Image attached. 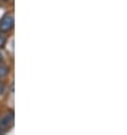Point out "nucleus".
<instances>
[{
	"label": "nucleus",
	"mask_w": 127,
	"mask_h": 135,
	"mask_svg": "<svg viewBox=\"0 0 127 135\" xmlns=\"http://www.w3.org/2000/svg\"><path fill=\"white\" fill-rule=\"evenodd\" d=\"M2 1H8V0H2Z\"/></svg>",
	"instance_id": "0eeeda50"
},
{
	"label": "nucleus",
	"mask_w": 127,
	"mask_h": 135,
	"mask_svg": "<svg viewBox=\"0 0 127 135\" xmlns=\"http://www.w3.org/2000/svg\"><path fill=\"white\" fill-rule=\"evenodd\" d=\"M9 72H10L9 66H7L6 64H2V61H0V80L8 76Z\"/></svg>",
	"instance_id": "7ed1b4c3"
},
{
	"label": "nucleus",
	"mask_w": 127,
	"mask_h": 135,
	"mask_svg": "<svg viewBox=\"0 0 127 135\" xmlns=\"http://www.w3.org/2000/svg\"><path fill=\"white\" fill-rule=\"evenodd\" d=\"M14 123H15V116L13 111H9L6 115H3L2 118L0 119V134L8 133L14 127Z\"/></svg>",
	"instance_id": "f257e3e1"
},
{
	"label": "nucleus",
	"mask_w": 127,
	"mask_h": 135,
	"mask_svg": "<svg viewBox=\"0 0 127 135\" xmlns=\"http://www.w3.org/2000/svg\"><path fill=\"white\" fill-rule=\"evenodd\" d=\"M14 28V15L7 13L0 18V33H9Z\"/></svg>",
	"instance_id": "f03ea898"
},
{
	"label": "nucleus",
	"mask_w": 127,
	"mask_h": 135,
	"mask_svg": "<svg viewBox=\"0 0 127 135\" xmlns=\"http://www.w3.org/2000/svg\"><path fill=\"white\" fill-rule=\"evenodd\" d=\"M5 91H6V85H5V83H2V82L0 81V95L3 94Z\"/></svg>",
	"instance_id": "39448f33"
},
{
	"label": "nucleus",
	"mask_w": 127,
	"mask_h": 135,
	"mask_svg": "<svg viewBox=\"0 0 127 135\" xmlns=\"http://www.w3.org/2000/svg\"><path fill=\"white\" fill-rule=\"evenodd\" d=\"M0 61H2V55H1V52H0Z\"/></svg>",
	"instance_id": "423d86ee"
},
{
	"label": "nucleus",
	"mask_w": 127,
	"mask_h": 135,
	"mask_svg": "<svg viewBox=\"0 0 127 135\" xmlns=\"http://www.w3.org/2000/svg\"><path fill=\"white\" fill-rule=\"evenodd\" d=\"M6 43V36L3 35V33H0V49L5 46Z\"/></svg>",
	"instance_id": "20e7f679"
}]
</instances>
